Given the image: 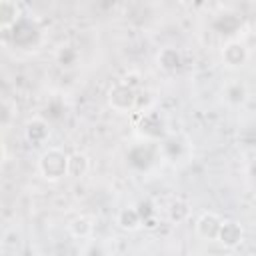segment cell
Instances as JSON below:
<instances>
[{
    "instance_id": "cell-22",
    "label": "cell",
    "mask_w": 256,
    "mask_h": 256,
    "mask_svg": "<svg viewBox=\"0 0 256 256\" xmlns=\"http://www.w3.org/2000/svg\"><path fill=\"white\" fill-rule=\"evenodd\" d=\"M122 82L128 84V86H132V88H136V86L140 84V74H136V72H128V74L122 78Z\"/></svg>"
},
{
    "instance_id": "cell-16",
    "label": "cell",
    "mask_w": 256,
    "mask_h": 256,
    "mask_svg": "<svg viewBox=\"0 0 256 256\" xmlns=\"http://www.w3.org/2000/svg\"><path fill=\"white\" fill-rule=\"evenodd\" d=\"M90 170V158L84 152H72L68 158V176L70 178H82Z\"/></svg>"
},
{
    "instance_id": "cell-15",
    "label": "cell",
    "mask_w": 256,
    "mask_h": 256,
    "mask_svg": "<svg viewBox=\"0 0 256 256\" xmlns=\"http://www.w3.org/2000/svg\"><path fill=\"white\" fill-rule=\"evenodd\" d=\"M248 98V88L244 82L240 80H232L224 86V100L230 104V106H240L244 104Z\"/></svg>"
},
{
    "instance_id": "cell-6",
    "label": "cell",
    "mask_w": 256,
    "mask_h": 256,
    "mask_svg": "<svg viewBox=\"0 0 256 256\" xmlns=\"http://www.w3.org/2000/svg\"><path fill=\"white\" fill-rule=\"evenodd\" d=\"M224 218L216 212H202L194 224V230H196V236L206 240V242H216L218 240V232H220V226H222Z\"/></svg>"
},
{
    "instance_id": "cell-13",
    "label": "cell",
    "mask_w": 256,
    "mask_h": 256,
    "mask_svg": "<svg viewBox=\"0 0 256 256\" xmlns=\"http://www.w3.org/2000/svg\"><path fill=\"white\" fill-rule=\"evenodd\" d=\"M116 224H118V228H122L126 232H136L138 228L144 226L142 216H140V212H138L136 206H124V208H120V212L116 216Z\"/></svg>"
},
{
    "instance_id": "cell-14",
    "label": "cell",
    "mask_w": 256,
    "mask_h": 256,
    "mask_svg": "<svg viewBox=\"0 0 256 256\" xmlns=\"http://www.w3.org/2000/svg\"><path fill=\"white\" fill-rule=\"evenodd\" d=\"M68 232H70L72 238H76V240H90L92 234H94V222H92L88 216L80 214V216H76V218L70 220Z\"/></svg>"
},
{
    "instance_id": "cell-5",
    "label": "cell",
    "mask_w": 256,
    "mask_h": 256,
    "mask_svg": "<svg viewBox=\"0 0 256 256\" xmlns=\"http://www.w3.org/2000/svg\"><path fill=\"white\" fill-rule=\"evenodd\" d=\"M220 56H222V62L228 66V68H242L248 58H250V52H248V46L238 40V38H228L224 44H222V50H220Z\"/></svg>"
},
{
    "instance_id": "cell-11",
    "label": "cell",
    "mask_w": 256,
    "mask_h": 256,
    "mask_svg": "<svg viewBox=\"0 0 256 256\" xmlns=\"http://www.w3.org/2000/svg\"><path fill=\"white\" fill-rule=\"evenodd\" d=\"M156 62L158 66L164 70V72H176L182 68L184 64V58H182V52L174 46H164L160 48V52L156 54Z\"/></svg>"
},
{
    "instance_id": "cell-19",
    "label": "cell",
    "mask_w": 256,
    "mask_h": 256,
    "mask_svg": "<svg viewBox=\"0 0 256 256\" xmlns=\"http://www.w3.org/2000/svg\"><path fill=\"white\" fill-rule=\"evenodd\" d=\"M78 58H80V54H78V50H76L72 44H62V46L58 48V52H56V62H58L60 66H64V68L74 66V64L78 62Z\"/></svg>"
},
{
    "instance_id": "cell-1",
    "label": "cell",
    "mask_w": 256,
    "mask_h": 256,
    "mask_svg": "<svg viewBox=\"0 0 256 256\" xmlns=\"http://www.w3.org/2000/svg\"><path fill=\"white\" fill-rule=\"evenodd\" d=\"M68 158L70 154H66L62 148H46L40 158H38V172L44 180L48 182H60L62 178L68 176Z\"/></svg>"
},
{
    "instance_id": "cell-23",
    "label": "cell",
    "mask_w": 256,
    "mask_h": 256,
    "mask_svg": "<svg viewBox=\"0 0 256 256\" xmlns=\"http://www.w3.org/2000/svg\"><path fill=\"white\" fill-rule=\"evenodd\" d=\"M250 176H252V178L256 180V158H254V160L250 162Z\"/></svg>"
},
{
    "instance_id": "cell-18",
    "label": "cell",
    "mask_w": 256,
    "mask_h": 256,
    "mask_svg": "<svg viewBox=\"0 0 256 256\" xmlns=\"http://www.w3.org/2000/svg\"><path fill=\"white\" fill-rule=\"evenodd\" d=\"M182 150H184V144L180 138L176 136H166L160 144V152L170 160V162H176L182 158Z\"/></svg>"
},
{
    "instance_id": "cell-12",
    "label": "cell",
    "mask_w": 256,
    "mask_h": 256,
    "mask_svg": "<svg viewBox=\"0 0 256 256\" xmlns=\"http://www.w3.org/2000/svg\"><path fill=\"white\" fill-rule=\"evenodd\" d=\"M212 28L218 32V34H224V36H234L240 28H242V18L234 12H224L220 16L214 18L212 22Z\"/></svg>"
},
{
    "instance_id": "cell-3",
    "label": "cell",
    "mask_w": 256,
    "mask_h": 256,
    "mask_svg": "<svg viewBox=\"0 0 256 256\" xmlns=\"http://www.w3.org/2000/svg\"><path fill=\"white\" fill-rule=\"evenodd\" d=\"M8 32H10V38H12L14 46L20 48V50H32L40 42V26L30 16L20 18Z\"/></svg>"
},
{
    "instance_id": "cell-8",
    "label": "cell",
    "mask_w": 256,
    "mask_h": 256,
    "mask_svg": "<svg viewBox=\"0 0 256 256\" xmlns=\"http://www.w3.org/2000/svg\"><path fill=\"white\" fill-rule=\"evenodd\" d=\"M218 244H222L224 248H238L242 242H244V228L238 220H224L222 226H220V232H218Z\"/></svg>"
},
{
    "instance_id": "cell-2",
    "label": "cell",
    "mask_w": 256,
    "mask_h": 256,
    "mask_svg": "<svg viewBox=\"0 0 256 256\" xmlns=\"http://www.w3.org/2000/svg\"><path fill=\"white\" fill-rule=\"evenodd\" d=\"M136 134L142 138V142H162L168 132H166V120L158 110H146L140 114L136 122Z\"/></svg>"
},
{
    "instance_id": "cell-9",
    "label": "cell",
    "mask_w": 256,
    "mask_h": 256,
    "mask_svg": "<svg viewBox=\"0 0 256 256\" xmlns=\"http://www.w3.org/2000/svg\"><path fill=\"white\" fill-rule=\"evenodd\" d=\"M24 136L30 144L38 146L50 138V122L44 116H34L24 124Z\"/></svg>"
},
{
    "instance_id": "cell-7",
    "label": "cell",
    "mask_w": 256,
    "mask_h": 256,
    "mask_svg": "<svg viewBox=\"0 0 256 256\" xmlns=\"http://www.w3.org/2000/svg\"><path fill=\"white\" fill-rule=\"evenodd\" d=\"M154 144L152 142H140L130 146V150L126 152V162L130 168L134 170H148L154 162Z\"/></svg>"
},
{
    "instance_id": "cell-4",
    "label": "cell",
    "mask_w": 256,
    "mask_h": 256,
    "mask_svg": "<svg viewBox=\"0 0 256 256\" xmlns=\"http://www.w3.org/2000/svg\"><path fill=\"white\" fill-rule=\"evenodd\" d=\"M106 98H108V106H110L114 112H118V114H130V112L136 108V102H138L136 88L124 84L122 80L110 86Z\"/></svg>"
},
{
    "instance_id": "cell-20",
    "label": "cell",
    "mask_w": 256,
    "mask_h": 256,
    "mask_svg": "<svg viewBox=\"0 0 256 256\" xmlns=\"http://www.w3.org/2000/svg\"><path fill=\"white\" fill-rule=\"evenodd\" d=\"M136 208H138V212H140V216H142L144 226L154 228V218H156V208H154V204H152L150 200H140V202L136 204Z\"/></svg>"
},
{
    "instance_id": "cell-10",
    "label": "cell",
    "mask_w": 256,
    "mask_h": 256,
    "mask_svg": "<svg viewBox=\"0 0 256 256\" xmlns=\"http://www.w3.org/2000/svg\"><path fill=\"white\" fill-rule=\"evenodd\" d=\"M20 18H24L20 2H16V0H0V28L4 32H8Z\"/></svg>"
},
{
    "instance_id": "cell-17",
    "label": "cell",
    "mask_w": 256,
    "mask_h": 256,
    "mask_svg": "<svg viewBox=\"0 0 256 256\" xmlns=\"http://www.w3.org/2000/svg\"><path fill=\"white\" fill-rule=\"evenodd\" d=\"M166 214H168V220H170V222L182 224V222H186L188 216H190V204H188L186 200L176 198V200H172V202L168 204Z\"/></svg>"
},
{
    "instance_id": "cell-21",
    "label": "cell",
    "mask_w": 256,
    "mask_h": 256,
    "mask_svg": "<svg viewBox=\"0 0 256 256\" xmlns=\"http://www.w3.org/2000/svg\"><path fill=\"white\" fill-rule=\"evenodd\" d=\"M82 256H108V250L102 240H90L82 248Z\"/></svg>"
}]
</instances>
